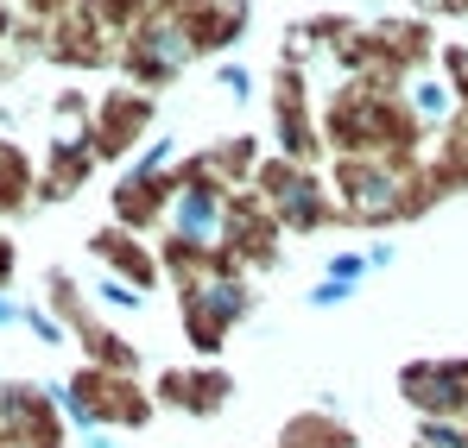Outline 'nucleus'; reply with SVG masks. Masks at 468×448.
<instances>
[{"mask_svg":"<svg viewBox=\"0 0 468 448\" xmlns=\"http://www.w3.org/2000/svg\"><path fill=\"white\" fill-rule=\"evenodd\" d=\"M329 272H335V278H367V259H361V253H342Z\"/></svg>","mask_w":468,"mask_h":448,"instance_id":"obj_1","label":"nucleus"},{"mask_svg":"<svg viewBox=\"0 0 468 448\" xmlns=\"http://www.w3.org/2000/svg\"><path fill=\"white\" fill-rule=\"evenodd\" d=\"M348 291H355V285H342V278H335V285H323V291H311V303H316V309H329V303H342Z\"/></svg>","mask_w":468,"mask_h":448,"instance_id":"obj_2","label":"nucleus"}]
</instances>
